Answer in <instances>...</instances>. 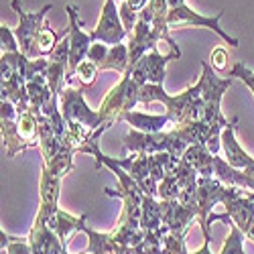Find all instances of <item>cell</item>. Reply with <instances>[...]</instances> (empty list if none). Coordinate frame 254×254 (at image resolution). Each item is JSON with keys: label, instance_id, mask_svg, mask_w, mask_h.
Masks as SVG:
<instances>
[{"label": "cell", "instance_id": "52a82bcc", "mask_svg": "<svg viewBox=\"0 0 254 254\" xmlns=\"http://www.w3.org/2000/svg\"><path fill=\"white\" fill-rule=\"evenodd\" d=\"M65 10H67V16H69V69H67V77H65V86H69L77 65L88 59V53H90L94 39H92L90 33L81 31V20H79V14H77V6L67 4Z\"/></svg>", "mask_w": 254, "mask_h": 254}, {"label": "cell", "instance_id": "4316f807", "mask_svg": "<svg viewBox=\"0 0 254 254\" xmlns=\"http://www.w3.org/2000/svg\"><path fill=\"white\" fill-rule=\"evenodd\" d=\"M0 47H2V53H18L20 51L16 35L6 25L0 27Z\"/></svg>", "mask_w": 254, "mask_h": 254}, {"label": "cell", "instance_id": "8fae6325", "mask_svg": "<svg viewBox=\"0 0 254 254\" xmlns=\"http://www.w3.org/2000/svg\"><path fill=\"white\" fill-rule=\"evenodd\" d=\"M59 187H61V177H55L53 173H49L43 167V173H41V189H39V197H41V205L37 211V218L49 222L55 211L59 209Z\"/></svg>", "mask_w": 254, "mask_h": 254}, {"label": "cell", "instance_id": "603a6c76", "mask_svg": "<svg viewBox=\"0 0 254 254\" xmlns=\"http://www.w3.org/2000/svg\"><path fill=\"white\" fill-rule=\"evenodd\" d=\"M0 238H2V248H6V254H33L29 240L8 236V234H4V230L0 232Z\"/></svg>", "mask_w": 254, "mask_h": 254}, {"label": "cell", "instance_id": "484cf974", "mask_svg": "<svg viewBox=\"0 0 254 254\" xmlns=\"http://www.w3.org/2000/svg\"><path fill=\"white\" fill-rule=\"evenodd\" d=\"M118 10H120V18H122V25H124L126 33L130 35V33L134 31L136 23H138V12L128 4V0H122L120 6H118Z\"/></svg>", "mask_w": 254, "mask_h": 254}, {"label": "cell", "instance_id": "f546056e", "mask_svg": "<svg viewBox=\"0 0 254 254\" xmlns=\"http://www.w3.org/2000/svg\"><path fill=\"white\" fill-rule=\"evenodd\" d=\"M108 51H110V47L108 45H104V43H92V47H90V53H88V59L90 61H94L96 65H100V63L106 59V55H108Z\"/></svg>", "mask_w": 254, "mask_h": 254}, {"label": "cell", "instance_id": "3957f363", "mask_svg": "<svg viewBox=\"0 0 254 254\" xmlns=\"http://www.w3.org/2000/svg\"><path fill=\"white\" fill-rule=\"evenodd\" d=\"M234 77H218L214 67L209 63L201 61V77H199V86H201V102L205 108V116L203 122L209 126H228V118H224L222 114V98L228 92V88L232 86Z\"/></svg>", "mask_w": 254, "mask_h": 254}, {"label": "cell", "instance_id": "ffe728a7", "mask_svg": "<svg viewBox=\"0 0 254 254\" xmlns=\"http://www.w3.org/2000/svg\"><path fill=\"white\" fill-rule=\"evenodd\" d=\"M214 177L218 181H222L224 185H230V187H240L242 189V183H244L240 169H234L226 159H222L218 155L214 157Z\"/></svg>", "mask_w": 254, "mask_h": 254}, {"label": "cell", "instance_id": "1f68e13d", "mask_svg": "<svg viewBox=\"0 0 254 254\" xmlns=\"http://www.w3.org/2000/svg\"><path fill=\"white\" fill-rule=\"evenodd\" d=\"M128 4H130V6L140 14V10H142L146 4H149V0H128Z\"/></svg>", "mask_w": 254, "mask_h": 254}, {"label": "cell", "instance_id": "e0dca14e", "mask_svg": "<svg viewBox=\"0 0 254 254\" xmlns=\"http://www.w3.org/2000/svg\"><path fill=\"white\" fill-rule=\"evenodd\" d=\"M214 157L205 144H191L183 155V161L191 165L199 177H214Z\"/></svg>", "mask_w": 254, "mask_h": 254}, {"label": "cell", "instance_id": "ac0fdd59", "mask_svg": "<svg viewBox=\"0 0 254 254\" xmlns=\"http://www.w3.org/2000/svg\"><path fill=\"white\" fill-rule=\"evenodd\" d=\"M100 71H106V69H112V71H118V73H126L130 67V51H128V43H120V45H114L110 47L108 55L106 59L100 63Z\"/></svg>", "mask_w": 254, "mask_h": 254}, {"label": "cell", "instance_id": "7a4b0ae2", "mask_svg": "<svg viewBox=\"0 0 254 254\" xmlns=\"http://www.w3.org/2000/svg\"><path fill=\"white\" fill-rule=\"evenodd\" d=\"M244 193H246L244 189L224 185L216 177H199L197 179L195 209H197V218H199V226H201V232H203V238H209V216L214 214V205L216 203H224L226 205L228 201L238 199Z\"/></svg>", "mask_w": 254, "mask_h": 254}, {"label": "cell", "instance_id": "5bb4252c", "mask_svg": "<svg viewBox=\"0 0 254 254\" xmlns=\"http://www.w3.org/2000/svg\"><path fill=\"white\" fill-rule=\"evenodd\" d=\"M81 232L88 236V254H126V250L114 236V232H104L102 234V232L92 230L90 226H86Z\"/></svg>", "mask_w": 254, "mask_h": 254}, {"label": "cell", "instance_id": "d6986e66", "mask_svg": "<svg viewBox=\"0 0 254 254\" xmlns=\"http://www.w3.org/2000/svg\"><path fill=\"white\" fill-rule=\"evenodd\" d=\"M140 228L144 232H155V230L163 228L161 201H157V197L144 195V199H142V214H140Z\"/></svg>", "mask_w": 254, "mask_h": 254}, {"label": "cell", "instance_id": "277c9868", "mask_svg": "<svg viewBox=\"0 0 254 254\" xmlns=\"http://www.w3.org/2000/svg\"><path fill=\"white\" fill-rule=\"evenodd\" d=\"M10 6L16 10V14L20 18V25L14 31L16 41H18V47H20V53H23L25 57H29V59H39L41 55H39L37 41H39L41 31L45 29L43 18L51 10V4L43 6V8L37 10V12H25L23 6H20V0H12Z\"/></svg>", "mask_w": 254, "mask_h": 254}, {"label": "cell", "instance_id": "ba28073f", "mask_svg": "<svg viewBox=\"0 0 254 254\" xmlns=\"http://www.w3.org/2000/svg\"><path fill=\"white\" fill-rule=\"evenodd\" d=\"M90 35H92V39L96 41V43H104L108 47L124 43V39L128 37V33H126V29L122 25L116 0H106L102 14H100V20H98V27Z\"/></svg>", "mask_w": 254, "mask_h": 254}, {"label": "cell", "instance_id": "83f0119b", "mask_svg": "<svg viewBox=\"0 0 254 254\" xmlns=\"http://www.w3.org/2000/svg\"><path fill=\"white\" fill-rule=\"evenodd\" d=\"M230 77H234V79H242L246 86L252 90V96H254V71H250L244 63H236L234 67H232L230 71Z\"/></svg>", "mask_w": 254, "mask_h": 254}, {"label": "cell", "instance_id": "f1b7e54d", "mask_svg": "<svg viewBox=\"0 0 254 254\" xmlns=\"http://www.w3.org/2000/svg\"><path fill=\"white\" fill-rule=\"evenodd\" d=\"M211 67L214 71H224L228 67V51L222 47H216L211 51Z\"/></svg>", "mask_w": 254, "mask_h": 254}, {"label": "cell", "instance_id": "7402d4cb", "mask_svg": "<svg viewBox=\"0 0 254 254\" xmlns=\"http://www.w3.org/2000/svg\"><path fill=\"white\" fill-rule=\"evenodd\" d=\"M220 254H244V234L238 226H230V234L220 250Z\"/></svg>", "mask_w": 254, "mask_h": 254}, {"label": "cell", "instance_id": "d4e9b609", "mask_svg": "<svg viewBox=\"0 0 254 254\" xmlns=\"http://www.w3.org/2000/svg\"><path fill=\"white\" fill-rule=\"evenodd\" d=\"M179 195H181V185L177 183L173 173H169L159 183V197L161 199H179Z\"/></svg>", "mask_w": 254, "mask_h": 254}, {"label": "cell", "instance_id": "2e32d148", "mask_svg": "<svg viewBox=\"0 0 254 254\" xmlns=\"http://www.w3.org/2000/svg\"><path fill=\"white\" fill-rule=\"evenodd\" d=\"M179 55L175 53H159L157 49L149 51L146 53L138 63L144 67V73H146V79H149V83H155V86H163V81H165V65H167V61L169 59H177Z\"/></svg>", "mask_w": 254, "mask_h": 254}, {"label": "cell", "instance_id": "4fadbf2b", "mask_svg": "<svg viewBox=\"0 0 254 254\" xmlns=\"http://www.w3.org/2000/svg\"><path fill=\"white\" fill-rule=\"evenodd\" d=\"M86 220H88V214H83L79 218L67 214V211L63 209H57L55 216L47 222V226L57 234V238L61 240L63 246H67V240L71 234H75V232H81L83 228H86Z\"/></svg>", "mask_w": 254, "mask_h": 254}, {"label": "cell", "instance_id": "9a60e30c", "mask_svg": "<svg viewBox=\"0 0 254 254\" xmlns=\"http://www.w3.org/2000/svg\"><path fill=\"white\" fill-rule=\"evenodd\" d=\"M134 130H140V132H163V128L167 124H173L171 116L169 114H142V112H126L124 118ZM173 128H175V124H173Z\"/></svg>", "mask_w": 254, "mask_h": 254}, {"label": "cell", "instance_id": "4dcf8cb0", "mask_svg": "<svg viewBox=\"0 0 254 254\" xmlns=\"http://www.w3.org/2000/svg\"><path fill=\"white\" fill-rule=\"evenodd\" d=\"M242 179H244V183H242L244 191H252L254 193V163L250 167L242 169Z\"/></svg>", "mask_w": 254, "mask_h": 254}, {"label": "cell", "instance_id": "836d02e7", "mask_svg": "<svg viewBox=\"0 0 254 254\" xmlns=\"http://www.w3.org/2000/svg\"><path fill=\"white\" fill-rule=\"evenodd\" d=\"M120 2H122V0H120Z\"/></svg>", "mask_w": 254, "mask_h": 254}, {"label": "cell", "instance_id": "9c48e42d", "mask_svg": "<svg viewBox=\"0 0 254 254\" xmlns=\"http://www.w3.org/2000/svg\"><path fill=\"white\" fill-rule=\"evenodd\" d=\"M118 165L138 183V187L142 189L144 195L159 197V183L151 175V155H134V153H130V157L118 159Z\"/></svg>", "mask_w": 254, "mask_h": 254}, {"label": "cell", "instance_id": "8992f818", "mask_svg": "<svg viewBox=\"0 0 254 254\" xmlns=\"http://www.w3.org/2000/svg\"><path fill=\"white\" fill-rule=\"evenodd\" d=\"M224 10H220L216 16H201L195 10H191L187 4H181L177 8H169V16H167V27L171 29H179V27H205L209 31H216L228 45L238 47L240 41L236 37H230L222 27H220V18H222Z\"/></svg>", "mask_w": 254, "mask_h": 254}, {"label": "cell", "instance_id": "5b68a950", "mask_svg": "<svg viewBox=\"0 0 254 254\" xmlns=\"http://www.w3.org/2000/svg\"><path fill=\"white\" fill-rule=\"evenodd\" d=\"M59 108H61V116L67 124H79L83 128H88L92 132H96L102 126V116L100 112H94L90 106L83 100L79 90H73L71 86H65L59 96Z\"/></svg>", "mask_w": 254, "mask_h": 254}, {"label": "cell", "instance_id": "cb8c5ba5", "mask_svg": "<svg viewBox=\"0 0 254 254\" xmlns=\"http://www.w3.org/2000/svg\"><path fill=\"white\" fill-rule=\"evenodd\" d=\"M98 71H100V67L96 65V63L90 61V59H86L83 63H79V65H77V69L73 71V75L83 83V86L88 88V86H92V83H94ZM71 81H73V77H71ZM69 86H71V83H69Z\"/></svg>", "mask_w": 254, "mask_h": 254}, {"label": "cell", "instance_id": "44dd1931", "mask_svg": "<svg viewBox=\"0 0 254 254\" xmlns=\"http://www.w3.org/2000/svg\"><path fill=\"white\" fill-rule=\"evenodd\" d=\"M179 128L181 136L185 138V142L191 146V144H205L211 132V126L205 122H191V124H185V126H175Z\"/></svg>", "mask_w": 254, "mask_h": 254}, {"label": "cell", "instance_id": "7c38bea8", "mask_svg": "<svg viewBox=\"0 0 254 254\" xmlns=\"http://www.w3.org/2000/svg\"><path fill=\"white\" fill-rule=\"evenodd\" d=\"M236 124H238V118H232L228 122V126L222 130V151L226 155V161L234 167V169H246L254 163V157H250L242 146L238 144V138H236Z\"/></svg>", "mask_w": 254, "mask_h": 254}, {"label": "cell", "instance_id": "30bf717a", "mask_svg": "<svg viewBox=\"0 0 254 254\" xmlns=\"http://www.w3.org/2000/svg\"><path fill=\"white\" fill-rule=\"evenodd\" d=\"M161 218L169 232L187 234V230L197 218V209L183 205L179 199H161Z\"/></svg>", "mask_w": 254, "mask_h": 254}, {"label": "cell", "instance_id": "6da1fadb", "mask_svg": "<svg viewBox=\"0 0 254 254\" xmlns=\"http://www.w3.org/2000/svg\"><path fill=\"white\" fill-rule=\"evenodd\" d=\"M124 149L134 155H157V153H169L175 159H183L189 144L181 136L179 128H173L169 132H140L130 130L124 136Z\"/></svg>", "mask_w": 254, "mask_h": 254}, {"label": "cell", "instance_id": "d6a6232c", "mask_svg": "<svg viewBox=\"0 0 254 254\" xmlns=\"http://www.w3.org/2000/svg\"><path fill=\"white\" fill-rule=\"evenodd\" d=\"M209 242H211V238H203V246L197 248L195 252H189V254H211V250H209Z\"/></svg>", "mask_w": 254, "mask_h": 254}]
</instances>
